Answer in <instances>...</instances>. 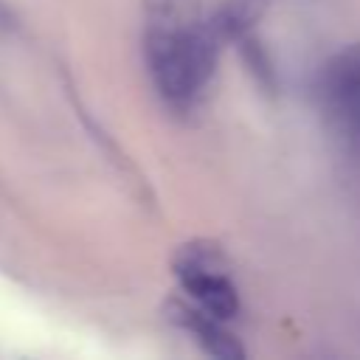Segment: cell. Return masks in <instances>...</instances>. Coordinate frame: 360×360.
<instances>
[{
	"label": "cell",
	"instance_id": "obj_4",
	"mask_svg": "<svg viewBox=\"0 0 360 360\" xmlns=\"http://www.w3.org/2000/svg\"><path fill=\"white\" fill-rule=\"evenodd\" d=\"M177 321L194 335V340L214 357L222 360H239L245 357V349L236 343V338L222 326V318L194 307V304H180L177 307Z\"/></svg>",
	"mask_w": 360,
	"mask_h": 360
},
{
	"label": "cell",
	"instance_id": "obj_2",
	"mask_svg": "<svg viewBox=\"0 0 360 360\" xmlns=\"http://www.w3.org/2000/svg\"><path fill=\"white\" fill-rule=\"evenodd\" d=\"M177 278L188 292L191 304L228 321L239 309V295L233 281L222 273L214 256L205 248H188L177 259Z\"/></svg>",
	"mask_w": 360,
	"mask_h": 360
},
{
	"label": "cell",
	"instance_id": "obj_1",
	"mask_svg": "<svg viewBox=\"0 0 360 360\" xmlns=\"http://www.w3.org/2000/svg\"><path fill=\"white\" fill-rule=\"evenodd\" d=\"M146 65L158 93L177 107L191 104L217 68L219 37L197 17V0H146Z\"/></svg>",
	"mask_w": 360,
	"mask_h": 360
},
{
	"label": "cell",
	"instance_id": "obj_3",
	"mask_svg": "<svg viewBox=\"0 0 360 360\" xmlns=\"http://www.w3.org/2000/svg\"><path fill=\"white\" fill-rule=\"evenodd\" d=\"M321 98L329 118L340 129L360 135V42L343 48L326 62L321 76Z\"/></svg>",
	"mask_w": 360,
	"mask_h": 360
},
{
	"label": "cell",
	"instance_id": "obj_5",
	"mask_svg": "<svg viewBox=\"0 0 360 360\" xmlns=\"http://www.w3.org/2000/svg\"><path fill=\"white\" fill-rule=\"evenodd\" d=\"M14 28V11L0 0V34H8Z\"/></svg>",
	"mask_w": 360,
	"mask_h": 360
}]
</instances>
